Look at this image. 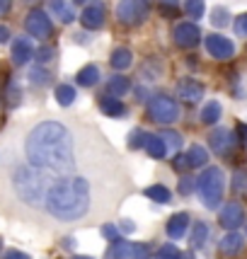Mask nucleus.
<instances>
[{"instance_id": "nucleus-1", "label": "nucleus", "mask_w": 247, "mask_h": 259, "mask_svg": "<svg viewBox=\"0 0 247 259\" xmlns=\"http://www.w3.org/2000/svg\"><path fill=\"white\" fill-rule=\"evenodd\" d=\"M24 153L32 167L51 177L73 175L78 165L73 136L58 121H42L39 126H34L24 141Z\"/></svg>"}, {"instance_id": "nucleus-2", "label": "nucleus", "mask_w": 247, "mask_h": 259, "mask_svg": "<svg viewBox=\"0 0 247 259\" xmlns=\"http://www.w3.org/2000/svg\"><path fill=\"white\" fill-rule=\"evenodd\" d=\"M44 206L49 213L63 221L73 223L90 213L92 208V184L83 175H63L51 177L44 194Z\"/></svg>"}, {"instance_id": "nucleus-3", "label": "nucleus", "mask_w": 247, "mask_h": 259, "mask_svg": "<svg viewBox=\"0 0 247 259\" xmlns=\"http://www.w3.org/2000/svg\"><path fill=\"white\" fill-rule=\"evenodd\" d=\"M49 180L51 175H46L42 169L36 167H17L15 175H12V189L15 194L22 199L24 203L29 206H42L44 203V194H46V187H49Z\"/></svg>"}, {"instance_id": "nucleus-4", "label": "nucleus", "mask_w": 247, "mask_h": 259, "mask_svg": "<svg viewBox=\"0 0 247 259\" xmlns=\"http://www.w3.org/2000/svg\"><path fill=\"white\" fill-rule=\"evenodd\" d=\"M196 189H199V196L206 208H218L221 206V199H223L225 192V175L221 167H206L201 172V177L196 180Z\"/></svg>"}, {"instance_id": "nucleus-5", "label": "nucleus", "mask_w": 247, "mask_h": 259, "mask_svg": "<svg viewBox=\"0 0 247 259\" xmlns=\"http://www.w3.org/2000/svg\"><path fill=\"white\" fill-rule=\"evenodd\" d=\"M148 109L157 124H175L180 119V104L168 95H155L148 104Z\"/></svg>"}, {"instance_id": "nucleus-6", "label": "nucleus", "mask_w": 247, "mask_h": 259, "mask_svg": "<svg viewBox=\"0 0 247 259\" xmlns=\"http://www.w3.org/2000/svg\"><path fill=\"white\" fill-rule=\"evenodd\" d=\"M116 17L124 24H141L148 17V3L146 0H121L116 5Z\"/></svg>"}, {"instance_id": "nucleus-7", "label": "nucleus", "mask_w": 247, "mask_h": 259, "mask_svg": "<svg viewBox=\"0 0 247 259\" xmlns=\"http://www.w3.org/2000/svg\"><path fill=\"white\" fill-rule=\"evenodd\" d=\"M24 27H27V32L32 34L34 39H49V36H51V32H54L49 15H46L44 10H39V8L29 10L27 20H24Z\"/></svg>"}, {"instance_id": "nucleus-8", "label": "nucleus", "mask_w": 247, "mask_h": 259, "mask_svg": "<svg viewBox=\"0 0 247 259\" xmlns=\"http://www.w3.org/2000/svg\"><path fill=\"white\" fill-rule=\"evenodd\" d=\"M209 143H211V150H214L216 155H230L233 153V148H235V136L230 128H216L211 131L209 136Z\"/></svg>"}, {"instance_id": "nucleus-9", "label": "nucleus", "mask_w": 247, "mask_h": 259, "mask_svg": "<svg viewBox=\"0 0 247 259\" xmlns=\"http://www.w3.org/2000/svg\"><path fill=\"white\" fill-rule=\"evenodd\" d=\"M206 51L218 61H225V58H230L235 54V44L230 39L221 36V34H209L206 36Z\"/></svg>"}, {"instance_id": "nucleus-10", "label": "nucleus", "mask_w": 247, "mask_h": 259, "mask_svg": "<svg viewBox=\"0 0 247 259\" xmlns=\"http://www.w3.org/2000/svg\"><path fill=\"white\" fill-rule=\"evenodd\" d=\"M218 221H221V226H223L225 230H237V228L245 223V208H242L237 201L225 203L223 208H221Z\"/></svg>"}, {"instance_id": "nucleus-11", "label": "nucleus", "mask_w": 247, "mask_h": 259, "mask_svg": "<svg viewBox=\"0 0 247 259\" xmlns=\"http://www.w3.org/2000/svg\"><path fill=\"white\" fill-rule=\"evenodd\" d=\"M199 39H201V32L194 22H180L175 27V41L182 49H194L199 44Z\"/></svg>"}, {"instance_id": "nucleus-12", "label": "nucleus", "mask_w": 247, "mask_h": 259, "mask_svg": "<svg viewBox=\"0 0 247 259\" xmlns=\"http://www.w3.org/2000/svg\"><path fill=\"white\" fill-rule=\"evenodd\" d=\"M12 63L15 66H24V63H29L34 58V44L27 39V36H17L15 41H12Z\"/></svg>"}, {"instance_id": "nucleus-13", "label": "nucleus", "mask_w": 247, "mask_h": 259, "mask_svg": "<svg viewBox=\"0 0 247 259\" xmlns=\"http://www.w3.org/2000/svg\"><path fill=\"white\" fill-rule=\"evenodd\" d=\"M104 17H107V12H104V3H90L85 12H83V24L88 27V29H100L102 24H104Z\"/></svg>"}, {"instance_id": "nucleus-14", "label": "nucleus", "mask_w": 247, "mask_h": 259, "mask_svg": "<svg viewBox=\"0 0 247 259\" xmlns=\"http://www.w3.org/2000/svg\"><path fill=\"white\" fill-rule=\"evenodd\" d=\"M177 92H180V100L182 102H189V104H194V102H201L203 97V85L199 82V80H182L180 88H177Z\"/></svg>"}, {"instance_id": "nucleus-15", "label": "nucleus", "mask_w": 247, "mask_h": 259, "mask_svg": "<svg viewBox=\"0 0 247 259\" xmlns=\"http://www.w3.org/2000/svg\"><path fill=\"white\" fill-rule=\"evenodd\" d=\"M242 245H245V237L240 235V233H235V230H230V233L221 240L218 249H221V254H225V257H235V254H240Z\"/></svg>"}, {"instance_id": "nucleus-16", "label": "nucleus", "mask_w": 247, "mask_h": 259, "mask_svg": "<svg viewBox=\"0 0 247 259\" xmlns=\"http://www.w3.org/2000/svg\"><path fill=\"white\" fill-rule=\"evenodd\" d=\"M187 230H189V213H175L168 221V235L172 237V240L184 237Z\"/></svg>"}, {"instance_id": "nucleus-17", "label": "nucleus", "mask_w": 247, "mask_h": 259, "mask_svg": "<svg viewBox=\"0 0 247 259\" xmlns=\"http://www.w3.org/2000/svg\"><path fill=\"white\" fill-rule=\"evenodd\" d=\"M143 148L148 150V155L155 160H162L165 155H168V146H165V141L160 138V136H153L148 134L146 136V143H143Z\"/></svg>"}, {"instance_id": "nucleus-18", "label": "nucleus", "mask_w": 247, "mask_h": 259, "mask_svg": "<svg viewBox=\"0 0 247 259\" xmlns=\"http://www.w3.org/2000/svg\"><path fill=\"white\" fill-rule=\"evenodd\" d=\"M49 10L56 15V20H61L63 24H70L75 20V12L70 10V5H68L66 0H49Z\"/></svg>"}, {"instance_id": "nucleus-19", "label": "nucleus", "mask_w": 247, "mask_h": 259, "mask_svg": "<svg viewBox=\"0 0 247 259\" xmlns=\"http://www.w3.org/2000/svg\"><path fill=\"white\" fill-rule=\"evenodd\" d=\"M100 109L102 114H107V116H124L126 114V107H124V102H119V97H104L100 102Z\"/></svg>"}, {"instance_id": "nucleus-20", "label": "nucleus", "mask_w": 247, "mask_h": 259, "mask_svg": "<svg viewBox=\"0 0 247 259\" xmlns=\"http://www.w3.org/2000/svg\"><path fill=\"white\" fill-rule=\"evenodd\" d=\"M221 114H223V107H221V102H206V107L201 109V121L203 124H216V121H221Z\"/></svg>"}, {"instance_id": "nucleus-21", "label": "nucleus", "mask_w": 247, "mask_h": 259, "mask_svg": "<svg viewBox=\"0 0 247 259\" xmlns=\"http://www.w3.org/2000/svg\"><path fill=\"white\" fill-rule=\"evenodd\" d=\"M97 80H100V68L97 66H85L78 75H75V82L83 85V88H92Z\"/></svg>"}, {"instance_id": "nucleus-22", "label": "nucleus", "mask_w": 247, "mask_h": 259, "mask_svg": "<svg viewBox=\"0 0 247 259\" xmlns=\"http://www.w3.org/2000/svg\"><path fill=\"white\" fill-rule=\"evenodd\" d=\"M109 61H112V68H116V70H126V68L134 63V56H131L129 49H114Z\"/></svg>"}, {"instance_id": "nucleus-23", "label": "nucleus", "mask_w": 247, "mask_h": 259, "mask_svg": "<svg viewBox=\"0 0 247 259\" xmlns=\"http://www.w3.org/2000/svg\"><path fill=\"white\" fill-rule=\"evenodd\" d=\"M129 90H131V85H129V78H124V75H112V80L107 82V92L112 97H121Z\"/></svg>"}, {"instance_id": "nucleus-24", "label": "nucleus", "mask_w": 247, "mask_h": 259, "mask_svg": "<svg viewBox=\"0 0 247 259\" xmlns=\"http://www.w3.org/2000/svg\"><path fill=\"white\" fill-rule=\"evenodd\" d=\"M206 237H209V226L206 223H194V228H191V237H189V242H191V247L194 249H199L206 245Z\"/></svg>"}, {"instance_id": "nucleus-25", "label": "nucleus", "mask_w": 247, "mask_h": 259, "mask_svg": "<svg viewBox=\"0 0 247 259\" xmlns=\"http://www.w3.org/2000/svg\"><path fill=\"white\" fill-rule=\"evenodd\" d=\"M54 97H56V102L61 107H70L75 102V88L73 85H58L54 90Z\"/></svg>"}, {"instance_id": "nucleus-26", "label": "nucleus", "mask_w": 247, "mask_h": 259, "mask_svg": "<svg viewBox=\"0 0 247 259\" xmlns=\"http://www.w3.org/2000/svg\"><path fill=\"white\" fill-rule=\"evenodd\" d=\"M187 158H189V167H203V165L209 162V153H206V148H201V146H191L189 153H187Z\"/></svg>"}, {"instance_id": "nucleus-27", "label": "nucleus", "mask_w": 247, "mask_h": 259, "mask_svg": "<svg viewBox=\"0 0 247 259\" xmlns=\"http://www.w3.org/2000/svg\"><path fill=\"white\" fill-rule=\"evenodd\" d=\"M51 80H54V78H51V73H49L46 68H42L39 63H36V66L29 70V82H32V85H39V88H44V85H49Z\"/></svg>"}, {"instance_id": "nucleus-28", "label": "nucleus", "mask_w": 247, "mask_h": 259, "mask_svg": "<svg viewBox=\"0 0 247 259\" xmlns=\"http://www.w3.org/2000/svg\"><path fill=\"white\" fill-rule=\"evenodd\" d=\"M146 196H148V199H153V201H157V203H168L170 199H172L170 189H168V187H162V184H153V187H148Z\"/></svg>"}, {"instance_id": "nucleus-29", "label": "nucleus", "mask_w": 247, "mask_h": 259, "mask_svg": "<svg viewBox=\"0 0 247 259\" xmlns=\"http://www.w3.org/2000/svg\"><path fill=\"white\" fill-rule=\"evenodd\" d=\"M129 247H131V242L116 240V242H112V247L107 249V259H126L129 257Z\"/></svg>"}, {"instance_id": "nucleus-30", "label": "nucleus", "mask_w": 247, "mask_h": 259, "mask_svg": "<svg viewBox=\"0 0 247 259\" xmlns=\"http://www.w3.org/2000/svg\"><path fill=\"white\" fill-rule=\"evenodd\" d=\"M211 24L214 27H228L230 24V12H228V8H214L211 10Z\"/></svg>"}, {"instance_id": "nucleus-31", "label": "nucleus", "mask_w": 247, "mask_h": 259, "mask_svg": "<svg viewBox=\"0 0 247 259\" xmlns=\"http://www.w3.org/2000/svg\"><path fill=\"white\" fill-rule=\"evenodd\" d=\"M184 10L191 20H199L203 15V0H184Z\"/></svg>"}, {"instance_id": "nucleus-32", "label": "nucleus", "mask_w": 247, "mask_h": 259, "mask_svg": "<svg viewBox=\"0 0 247 259\" xmlns=\"http://www.w3.org/2000/svg\"><path fill=\"white\" fill-rule=\"evenodd\" d=\"M233 189L237 194H247V172L245 169H235L233 175Z\"/></svg>"}, {"instance_id": "nucleus-33", "label": "nucleus", "mask_w": 247, "mask_h": 259, "mask_svg": "<svg viewBox=\"0 0 247 259\" xmlns=\"http://www.w3.org/2000/svg\"><path fill=\"white\" fill-rule=\"evenodd\" d=\"M160 138H162V141H165V146L172 148V150L182 148V136L177 134V131H162V134H160Z\"/></svg>"}, {"instance_id": "nucleus-34", "label": "nucleus", "mask_w": 247, "mask_h": 259, "mask_svg": "<svg viewBox=\"0 0 247 259\" xmlns=\"http://www.w3.org/2000/svg\"><path fill=\"white\" fill-rule=\"evenodd\" d=\"M182 257V252L172 242L170 245H162V247L157 249V259H180Z\"/></svg>"}, {"instance_id": "nucleus-35", "label": "nucleus", "mask_w": 247, "mask_h": 259, "mask_svg": "<svg viewBox=\"0 0 247 259\" xmlns=\"http://www.w3.org/2000/svg\"><path fill=\"white\" fill-rule=\"evenodd\" d=\"M146 131H141V128H136V131H131V136H129V148L131 150H136V148H143V143H146Z\"/></svg>"}, {"instance_id": "nucleus-36", "label": "nucleus", "mask_w": 247, "mask_h": 259, "mask_svg": "<svg viewBox=\"0 0 247 259\" xmlns=\"http://www.w3.org/2000/svg\"><path fill=\"white\" fill-rule=\"evenodd\" d=\"M148 257H150V249H148L146 245H131L126 259H148Z\"/></svg>"}, {"instance_id": "nucleus-37", "label": "nucleus", "mask_w": 247, "mask_h": 259, "mask_svg": "<svg viewBox=\"0 0 247 259\" xmlns=\"http://www.w3.org/2000/svg\"><path fill=\"white\" fill-rule=\"evenodd\" d=\"M102 235L107 237L109 242H116V240H121V230L112 223H107V226H102Z\"/></svg>"}, {"instance_id": "nucleus-38", "label": "nucleus", "mask_w": 247, "mask_h": 259, "mask_svg": "<svg viewBox=\"0 0 247 259\" xmlns=\"http://www.w3.org/2000/svg\"><path fill=\"white\" fill-rule=\"evenodd\" d=\"M54 49H49V46H44V49H39V51H34V56H36V63H49L51 58H54Z\"/></svg>"}, {"instance_id": "nucleus-39", "label": "nucleus", "mask_w": 247, "mask_h": 259, "mask_svg": "<svg viewBox=\"0 0 247 259\" xmlns=\"http://www.w3.org/2000/svg\"><path fill=\"white\" fill-rule=\"evenodd\" d=\"M194 187H196V184H194V180H191V177H182V180H180V187H177V189H180V194L189 196V194L194 192Z\"/></svg>"}, {"instance_id": "nucleus-40", "label": "nucleus", "mask_w": 247, "mask_h": 259, "mask_svg": "<svg viewBox=\"0 0 247 259\" xmlns=\"http://www.w3.org/2000/svg\"><path fill=\"white\" fill-rule=\"evenodd\" d=\"M233 27H235V34H237V36H247V12L237 17Z\"/></svg>"}, {"instance_id": "nucleus-41", "label": "nucleus", "mask_w": 247, "mask_h": 259, "mask_svg": "<svg viewBox=\"0 0 247 259\" xmlns=\"http://www.w3.org/2000/svg\"><path fill=\"white\" fill-rule=\"evenodd\" d=\"M160 5H162V12H165V15H175L177 8H180V0H160Z\"/></svg>"}, {"instance_id": "nucleus-42", "label": "nucleus", "mask_w": 247, "mask_h": 259, "mask_svg": "<svg viewBox=\"0 0 247 259\" xmlns=\"http://www.w3.org/2000/svg\"><path fill=\"white\" fill-rule=\"evenodd\" d=\"M172 167L180 169V172L189 169V158H187V155H175V160H172Z\"/></svg>"}, {"instance_id": "nucleus-43", "label": "nucleus", "mask_w": 247, "mask_h": 259, "mask_svg": "<svg viewBox=\"0 0 247 259\" xmlns=\"http://www.w3.org/2000/svg\"><path fill=\"white\" fill-rule=\"evenodd\" d=\"M3 259H32V257H27L24 252H17V249H10V252H5Z\"/></svg>"}, {"instance_id": "nucleus-44", "label": "nucleus", "mask_w": 247, "mask_h": 259, "mask_svg": "<svg viewBox=\"0 0 247 259\" xmlns=\"http://www.w3.org/2000/svg\"><path fill=\"white\" fill-rule=\"evenodd\" d=\"M8 39H10V29L5 24H0V44H5Z\"/></svg>"}, {"instance_id": "nucleus-45", "label": "nucleus", "mask_w": 247, "mask_h": 259, "mask_svg": "<svg viewBox=\"0 0 247 259\" xmlns=\"http://www.w3.org/2000/svg\"><path fill=\"white\" fill-rule=\"evenodd\" d=\"M10 104L12 107L20 104V90H15V88H10Z\"/></svg>"}, {"instance_id": "nucleus-46", "label": "nucleus", "mask_w": 247, "mask_h": 259, "mask_svg": "<svg viewBox=\"0 0 247 259\" xmlns=\"http://www.w3.org/2000/svg\"><path fill=\"white\" fill-rule=\"evenodd\" d=\"M237 136H240V141H242V143H247V124L237 126Z\"/></svg>"}, {"instance_id": "nucleus-47", "label": "nucleus", "mask_w": 247, "mask_h": 259, "mask_svg": "<svg viewBox=\"0 0 247 259\" xmlns=\"http://www.w3.org/2000/svg\"><path fill=\"white\" fill-rule=\"evenodd\" d=\"M121 230H124V233H134L136 226L131 223V221H121Z\"/></svg>"}, {"instance_id": "nucleus-48", "label": "nucleus", "mask_w": 247, "mask_h": 259, "mask_svg": "<svg viewBox=\"0 0 247 259\" xmlns=\"http://www.w3.org/2000/svg\"><path fill=\"white\" fill-rule=\"evenodd\" d=\"M10 5H12V0H0V15H5V12L10 10Z\"/></svg>"}, {"instance_id": "nucleus-49", "label": "nucleus", "mask_w": 247, "mask_h": 259, "mask_svg": "<svg viewBox=\"0 0 247 259\" xmlns=\"http://www.w3.org/2000/svg\"><path fill=\"white\" fill-rule=\"evenodd\" d=\"M180 259H196V257H194V254H191V252H187V254H182Z\"/></svg>"}, {"instance_id": "nucleus-50", "label": "nucleus", "mask_w": 247, "mask_h": 259, "mask_svg": "<svg viewBox=\"0 0 247 259\" xmlns=\"http://www.w3.org/2000/svg\"><path fill=\"white\" fill-rule=\"evenodd\" d=\"M73 3H75V5H85L88 0H73Z\"/></svg>"}, {"instance_id": "nucleus-51", "label": "nucleus", "mask_w": 247, "mask_h": 259, "mask_svg": "<svg viewBox=\"0 0 247 259\" xmlns=\"http://www.w3.org/2000/svg\"><path fill=\"white\" fill-rule=\"evenodd\" d=\"M73 259H92V257H85V254H78V257H73Z\"/></svg>"}, {"instance_id": "nucleus-52", "label": "nucleus", "mask_w": 247, "mask_h": 259, "mask_svg": "<svg viewBox=\"0 0 247 259\" xmlns=\"http://www.w3.org/2000/svg\"><path fill=\"white\" fill-rule=\"evenodd\" d=\"M0 249H3V240H0Z\"/></svg>"}, {"instance_id": "nucleus-53", "label": "nucleus", "mask_w": 247, "mask_h": 259, "mask_svg": "<svg viewBox=\"0 0 247 259\" xmlns=\"http://www.w3.org/2000/svg\"><path fill=\"white\" fill-rule=\"evenodd\" d=\"M29 3H32V0H29Z\"/></svg>"}]
</instances>
